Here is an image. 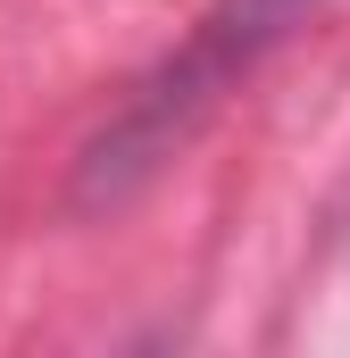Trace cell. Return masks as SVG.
Listing matches in <instances>:
<instances>
[{
    "mask_svg": "<svg viewBox=\"0 0 350 358\" xmlns=\"http://www.w3.org/2000/svg\"><path fill=\"white\" fill-rule=\"evenodd\" d=\"M309 8H317V0H217V8H209V25L192 34V50H183L167 76L150 84V100L125 117L117 150H134V142H150V150H159V142H167L175 125H183V117L209 100V92H217V84H234V76L259 59L267 42H275L284 25H300Z\"/></svg>",
    "mask_w": 350,
    "mask_h": 358,
    "instance_id": "cell-1",
    "label": "cell"
}]
</instances>
